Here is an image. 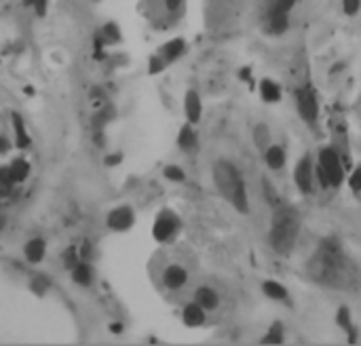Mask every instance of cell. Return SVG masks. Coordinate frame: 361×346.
<instances>
[{
	"mask_svg": "<svg viewBox=\"0 0 361 346\" xmlns=\"http://www.w3.org/2000/svg\"><path fill=\"white\" fill-rule=\"evenodd\" d=\"M300 232V218L291 207L277 205L270 222V245L279 255H287L296 245Z\"/></svg>",
	"mask_w": 361,
	"mask_h": 346,
	"instance_id": "obj_1",
	"label": "cell"
},
{
	"mask_svg": "<svg viewBox=\"0 0 361 346\" xmlns=\"http://www.w3.org/2000/svg\"><path fill=\"white\" fill-rule=\"evenodd\" d=\"M347 260L342 255V249L338 243H323L319 253L311 262V272L317 281L328 285H340V279L345 276Z\"/></svg>",
	"mask_w": 361,
	"mask_h": 346,
	"instance_id": "obj_2",
	"label": "cell"
},
{
	"mask_svg": "<svg viewBox=\"0 0 361 346\" xmlns=\"http://www.w3.org/2000/svg\"><path fill=\"white\" fill-rule=\"evenodd\" d=\"M214 182H216V188H218V192L228 199L235 194V190L241 186V184H245L243 178H241V173L235 165H230L228 161H220L216 163L214 167Z\"/></svg>",
	"mask_w": 361,
	"mask_h": 346,
	"instance_id": "obj_3",
	"label": "cell"
},
{
	"mask_svg": "<svg viewBox=\"0 0 361 346\" xmlns=\"http://www.w3.org/2000/svg\"><path fill=\"white\" fill-rule=\"evenodd\" d=\"M319 167L325 171V176L330 180V186L338 188L345 180V165H342L340 154L334 148H323L319 152Z\"/></svg>",
	"mask_w": 361,
	"mask_h": 346,
	"instance_id": "obj_4",
	"label": "cell"
},
{
	"mask_svg": "<svg viewBox=\"0 0 361 346\" xmlns=\"http://www.w3.org/2000/svg\"><path fill=\"white\" fill-rule=\"evenodd\" d=\"M296 103H298V112L302 116L304 123L313 125L317 116H319V103H317V95L311 86H304L296 93Z\"/></svg>",
	"mask_w": 361,
	"mask_h": 346,
	"instance_id": "obj_5",
	"label": "cell"
},
{
	"mask_svg": "<svg viewBox=\"0 0 361 346\" xmlns=\"http://www.w3.org/2000/svg\"><path fill=\"white\" fill-rule=\"evenodd\" d=\"M106 224H108V228H112L116 232H127L135 224V213H133V209L129 205L114 207V209L108 213V218H106Z\"/></svg>",
	"mask_w": 361,
	"mask_h": 346,
	"instance_id": "obj_6",
	"label": "cell"
},
{
	"mask_svg": "<svg viewBox=\"0 0 361 346\" xmlns=\"http://www.w3.org/2000/svg\"><path fill=\"white\" fill-rule=\"evenodd\" d=\"M178 228H180L178 218H176L174 213H171V211H163V213L157 218V222H154L152 234H154V239H157V241L165 243V241L174 239V234L178 232Z\"/></svg>",
	"mask_w": 361,
	"mask_h": 346,
	"instance_id": "obj_7",
	"label": "cell"
},
{
	"mask_svg": "<svg viewBox=\"0 0 361 346\" xmlns=\"http://www.w3.org/2000/svg\"><path fill=\"white\" fill-rule=\"evenodd\" d=\"M294 182L298 186L300 192L308 194L313 190V182H315V169L311 163V157H302L294 169Z\"/></svg>",
	"mask_w": 361,
	"mask_h": 346,
	"instance_id": "obj_8",
	"label": "cell"
},
{
	"mask_svg": "<svg viewBox=\"0 0 361 346\" xmlns=\"http://www.w3.org/2000/svg\"><path fill=\"white\" fill-rule=\"evenodd\" d=\"M188 283V270L178 266V264H171L165 268L163 272V285L167 289H180Z\"/></svg>",
	"mask_w": 361,
	"mask_h": 346,
	"instance_id": "obj_9",
	"label": "cell"
},
{
	"mask_svg": "<svg viewBox=\"0 0 361 346\" xmlns=\"http://www.w3.org/2000/svg\"><path fill=\"white\" fill-rule=\"evenodd\" d=\"M184 114L188 118V123H193V125H197L203 116V103L195 89H190L184 97Z\"/></svg>",
	"mask_w": 361,
	"mask_h": 346,
	"instance_id": "obj_10",
	"label": "cell"
},
{
	"mask_svg": "<svg viewBox=\"0 0 361 346\" xmlns=\"http://www.w3.org/2000/svg\"><path fill=\"white\" fill-rule=\"evenodd\" d=\"M45 251H47V243H45V239L36 236V239H30L26 247H24V255L30 264H40L43 260H45Z\"/></svg>",
	"mask_w": 361,
	"mask_h": 346,
	"instance_id": "obj_11",
	"label": "cell"
},
{
	"mask_svg": "<svg viewBox=\"0 0 361 346\" xmlns=\"http://www.w3.org/2000/svg\"><path fill=\"white\" fill-rule=\"evenodd\" d=\"M205 317H207V310L203 306H199L197 302H190L186 304L184 310H182V321L188 325V327H199L205 323Z\"/></svg>",
	"mask_w": 361,
	"mask_h": 346,
	"instance_id": "obj_12",
	"label": "cell"
},
{
	"mask_svg": "<svg viewBox=\"0 0 361 346\" xmlns=\"http://www.w3.org/2000/svg\"><path fill=\"white\" fill-rule=\"evenodd\" d=\"M195 302L199 306H203L205 310H216L218 304H220V296L216 293V289L207 287V285H203L195 291Z\"/></svg>",
	"mask_w": 361,
	"mask_h": 346,
	"instance_id": "obj_13",
	"label": "cell"
},
{
	"mask_svg": "<svg viewBox=\"0 0 361 346\" xmlns=\"http://www.w3.org/2000/svg\"><path fill=\"white\" fill-rule=\"evenodd\" d=\"M186 53V40L184 38H171L163 49H161V55L167 63H174L178 61L182 55Z\"/></svg>",
	"mask_w": 361,
	"mask_h": 346,
	"instance_id": "obj_14",
	"label": "cell"
},
{
	"mask_svg": "<svg viewBox=\"0 0 361 346\" xmlns=\"http://www.w3.org/2000/svg\"><path fill=\"white\" fill-rule=\"evenodd\" d=\"M11 120H13V131H15V146L17 148H28L30 146V135H28V129H26V123H24V116L19 112H13Z\"/></svg>",
	"mask_w": 361,
	"mask_h": 346,
	"instance_id": "obj_15",
	"label": "cell"
},
{
	"mask_svg": "<svg viewBox=\"0 0 361 346\" xmlns=\"http://www.w3.org/2000/svg\"><path fill=\"white\" fill-rule=\"evenodd\" d=\"M72 281L80 287H89L93 283V270H91L87 260H80V262L72 268Z\"/></svg>",
	"mask_w": 361,
	"mask_h": 346,
	"instance_id": "obj_16",
	"label": "cell"
},
{
	"mask_svg": "<svg viewBox=\"0 0 361 346\" xmlns=\"http://www.w3.org/2000/svg\"><path fill=\"white\" fill-rule=\"evenodd\" d=\"M178 146L184 152H193L197 148V133H195V125L193 123H188V125H184L180 129V133H178Z\"/></svg>",
	"mask_w": 361,
	"mask_h": 346,
	"instance_id": "obj_17",
	"label": "cell"
},
{
	"mask_svg": "<svg viewBox=\"0 0 361 346\" xmlns=\"http://www.w3.org/2000/svg\"><path fill=\"white\" fill-rule=\"evenodd\" d=\"M264 161H266V167L268 169H281L285 165V150L277 144H270L266 150H264Z\"/></svg>",
	"mask_w": 361,
	"mask_h": 346,
	"instance_id": "obj_18",
	"label": "cell"
},
{
	"mask_svg": "<svg viewBox=\"0 0 361 346\" xmlns=\"http://www.w3.org/2000/svg\"><path fill=\"white\" fill-rule=\"evenodd\" d=\"M260 97L266 103H277L281 99V86L274 80H270V78H264L260 82Z\"/></svg>",
	"mask_w": 361,
	"mask_h": 346,
	"instance_id": "obj_19",
	"label": "cell"
},
{
	"mask_svg": "<svg viewBox=\"0 0 361 346\" xmlns=\"http://www.w3.org/2000/svg\"><path fill=\"white\" fill-rule=\"evenodd\" d=\"M289 28V15L287 13H270L268 15V30L270 34H283Z\"/></svg>",
	"mask_w": 361,
	"mask_h": 346,
	"instance_id": "obj_20",
	"label": "cell"
},
{
	"mask_svg": "<svg viewBox=\"0 0 361 346\" xmlns=\"http://www.w3.org/2000/svg\"><path fill=\"white\" fill-rule=\"evenodd\" d=\"M9 169H11L13 184H22V182H26L28 176H30V165H28L26 159H15V161L9 165Z\"/></svg>",
	"mask_w": 361,
	"mask_h": 346,
	"instance_id": "obj_21",
	"label": "cell"
},
{
	"mask_svg": "<svg viewBox=\"0 0 361 346\" xmlns=\"http://www.w3.org/2000/svg\"><path fill=\"white\" fill-rule=\"evenodd\" d=\"M262 291H264V296L270 298V300H277V302L287 300V289L281 283H277V281H264L262 283Z\"/></svg>",
	"mask_w": 361,
	"mask_h": 346,
	"instance_id": "obj_22",
	"label": "cell"
},
{
	"mask_svg": "<svg viewBox=\"0 0 361 346\" xmlns=\"http://www.w3.org/2000/svg\"><path fill=\"white\" fill-rule=\"evenodd\" d=\"M253 144L258 146V150H262V152L272 144V142H270V129H268L266 125L260 123V125L253 127Z\"/></svg>",
	"mask_w": 361,
	"mask_h": 346,
	"instance_id": "obj_23",
	"label": "cell"
},
{
	"mask_svg": "<svg viewBox=\"0 0 361 346\" xmlns=\"http://www.w3.org/2000/svg\"><path fill=\"white\" fill-rule=\"evenodd\" d=\"M101 38L106 40V45H116V42H120V30H118V26L114 24V21H108L104 28H101Z\"/></svg>",
	"mask_w": 361,
	"mask_h": 346,
	"instance_id": "obj_24",
	"label": "cell"
},
{
	"mask_svg": "<svg viewBox=\"0 0 361 346\" xmlns=\"http://www.w3.org/2000/svg\"><path fill=\"white\" fill-rule=\"evenodd\" d=\"M283 325L277 321V323H272V327L268 330V334L262 338V344H283Z\"/></svg>",
	"mask_w": 361,
	"mask_h": 346,
	"instance_id": "obj_25",
	"label": "cell"
},
{
	"mask_svg": "<svg viewBox=\"0 0 361 346\" xmlns=\"http://www.w3.org/2000/svg\"><path fill=\"white\" fill-rule=\"evenodd\" d=\"M336 323L347 332H353V323H351V313L347 306H340L338 308V315H336Z\"/></svg>",
	"mask_w": 361,
	"mask_h": 346,
	"instance_id": "obj_26",
	"label": "cell"
},
{
	"mask_svg": "<svg viewBox=\"0 0 361 346\" xmlns=\"http://www.w3.org/2000/svg\"><path fill=\"white\" fill-rule=\"evenodd\" d=\"M163 173H165V178H167L169 182H184V180H186L184 169L178 167V165H169V167H165Z\"/></svg>",
	"mask_w": 361,
	"mask_h": 346,
	"instance_id": "obj_27",
	"label": "cell"
},
{
	"mask_svg": "<svg viewBox=\"0 0 361 346\" xmlns=\"http://www.w3.org/2000/svg\"><path fill=\"white\" fill-rule=\"evenodd\" d=\"M165 66H167V61L163 59V55H152L150 57V61H148V72L154 76V74H161L163 70H165Z\"/></svg>",
	"mask_w": 361,
	"mask_h": 346,
	"instance_id": "obj_28",
	"label": "cell"
},
{
	"mask_svg": "<svg viewBox=\"0 0 361 346\" xmlns=\"http://www.w3.org/2000/svg\"><path fill=\"white\" fill-rule=\"evenodd\" d=\"M298 0H274V5H272V11L270 13H287L296 7Z\"/></svg>",
	"mask_w": 361,
	"mask_h": 346,
	"instance_id": "obj_29",
	"label": "cell"
},
{
	"mask_svg": "<svg viewBox=\"0 0 361 346\" xmlns=\"http://www.w3.org/2000/svg\"><path fill=\"white\" fill-rule=\"evenodd\" d=\"M78 262H80V255H78V249H76V247H70V249H68V251H66V255H63V266H66V268H70V270H72V268H74V266H76Z\"/></svg>",
	"mask_w": 361,
	"mask_h": 346,
	"instance_id": "obj_30",
	"label": "cell"
},
{
	"mask_svg": "<svg viewBox=\"0 0 361 346\" xmlns=\"http://www.w3.org/2000/svg\"><path fill=\"white\" fill-rule=\"evenodd\" d=\"M24 5H26V7H32L34 13H36L38 17H45V15H47L49 0H24Z\"/></svg>",
	"mask_w": 361,
	"mask_h": 346,
	"instance_id": "obj_31",
	"label": "cell"
},
{
	"mask_svg": "<svg viewBox=\"0 0 361 346\" xmlns=\"http://www.w3.org/2000/svg\"><path fill=\"white\" fill-rule=\"evenodd\" d=\"M361 9V0H342V11H345L347 15H357Z\"/></svg>",
	"mask_w": 361,
	"mask_h": 346,
	"instance_id": "obj_32",
	"label": "cell"
},
{
	"mask_svg": "<svg viewBox=\"0 0 361 346\" xmlns=\"http://www.w3.org/2000/svg\"><path fill=\"white\" fill-rule=\"evenodd\" d=\"M349 186L353 192H361V167H357L353 173H351V178H349Z\"/></svg>",
	"mask_w": 361,
	"mask_h": 346,
	"instance_id": "obj_33",
	"label": "cell"
},
{
	"mask_svg": "<svg viewBox=\"0 0 361 346\" xmlns=\"http://www.w3.org/2000/svg\"><path fill=\"white\" fill-rule=\"evenodd\" d=\"M262 186H264V192H266V201H268L272 207H277V205H279V199H277V192H274L272 184H268V182L264 180V182H262Z\"/></svg>",
	"mask_w": 361,
	"mask_h": 346,
	"instance_id": "obj_34",
	"label": "cell"
},
{
	"mask_svg": "<svg viewBox=\"0 0 361 346\" xmlns=\"http://www.w3.org/2000/svg\"><path fill=\"white\" fill-rule=\"evenodd\" d=\"M9 186H13L11 169L9 167H0V188H9Z\"/></svg>",
	"mask_w": 361,
	"mask_h": 346,
	"instance_id": "obj_35",
	"label": "cell"
},
{
	"mask_svg": "<svg viewBox=\"0 0 361 346\" xmlns=\"http://www.w3.org/2000/svg\"><path fill=\"white\" fill-rule=\"evenodd\" d=\"M49 287V281H45V276H36V279L32 281V289L38 293V296H43L45 289Z\"/></svg>",
	"mask_w": 361,
	"mask_h": 346,
	"instance_id": "obj_36",
	"label": "cell"
},
{
	"mask_svg": "<svg viewBox=\"0 0 361 346\" xmlns=\"http://www.w3.org/2000/svg\"><path fill=\"white\" fill-rule=\"evenodd\" d=\"M182 3H184V0H163V5H165V9L169 13H176L182 7Z\"/></svg>",
	"mask_w": 361,
	"mask_h": 346,
	"instance_id": "obj_37",
	"label": "cell"
},
{
	"mask_svg": "<svg viewBox=\"0 0 361 346\" xmlns=\"http://www.w3.org/2000/svg\"><path fill=\"white\" fill-rule=\"evenodd\" d=\"M78 255H80V260H89V255H91V243H89V241H84V243L80 245Z\"/></svg>",
	"mask_w": 361,
	"mask_h": 346,
	"instance_id": "obj_38",
	"label": "cell"
},
{
	"mask_svg": "<svg viewBox=\"0 0 361 346\" xmlns=\"http://www.w3.org/2000/svg\"><path fill=\"white\" fill-rule=\"evenodd\" d=\"M120 159H123L120 154H110V157H106V165H108V167H114V165L120 163Z\"/></svg>",
	"mask_w": 361,
	"mask_h": 346,
	"instance_id": "obj_39",
	"label": "cell"
},
{
	"mask_svg": "<svg viewBox=\"0 0 361 346\" xmlns=\"http://www.w3.org/2000/svg\"><path fill=\"white\" fill-rule=\"evenodd\" d=\"M9 150V142L5 140V137H0V154H5Z\"/></svg>",
	"mask_w": 361,
	"mask_h": 346,
	"instance_id": "obj_40",
	"label": "cell"
},
{
	"mask_svg": "<svg viewBox=\"0 0 361 346\" xmlns=\"http://www.w3.org/2000/svg\"><path fill=\"white\" fill-rule=\"evenodd\" d=\"M110 330H112L114 334H120V332H123V325H120V323H112V325H110Z\"/></svg>",
	"mask_w": 361,
	"mask_h": 346,
	"instance_id": "obj_41",
	"label": "cell"
},
{
	"mask_svg": "<svg viewBox=\"0 0 361 346\" xmlns=\"http://www.w3.org/2000/svg\"><path fill=\"white\" fill-rule=\"evenodd\" d=\"M3 226H5V218H0V230H3Z\"/></svg>",
	"mask_w": 361,
	"mask_h": 346,
	"instance_id": "obj_42",
	"label": "cell"
},
{
	"mask_svg": "<svg viewBox=\"0 0 361 346\" xmlns=\"http://www.w3.org/2000/svg\"><path fill=\"white\" fill-rule=\"evenodd\" d=\"M93 3H99V0H93Z\"/></svg>",
	"mask_w": 361,
	"mask_h": 346,
	"instance_id": "obj_43",
	"label": "cell"
}]
</instances>
